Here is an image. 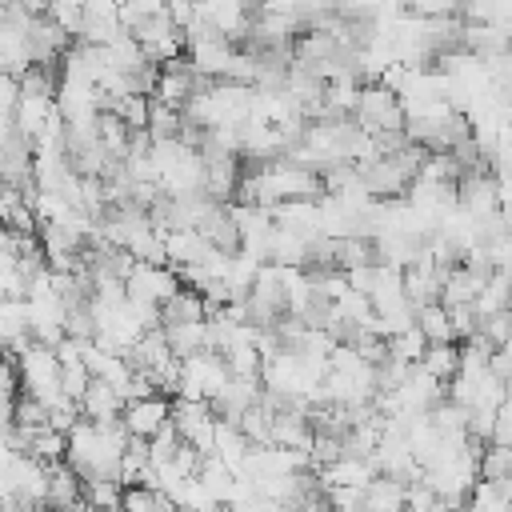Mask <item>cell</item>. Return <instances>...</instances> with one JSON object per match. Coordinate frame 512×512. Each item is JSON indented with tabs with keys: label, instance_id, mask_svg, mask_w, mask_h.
Masks as SVG:
<instances>
[{
	"label": "cell",
	"instance_id": "cell-15",
	"mask_svg": "<svg viewBox=\"0 0 512 512\" xmlns=\"http://www.w3.org/2000/svg\"><path fill=\"white\" fill-rule=\"evenodd\" d=\"M488 444H512V396L496 408V420H492V440Z\"/></svg>",
	"mask_w": 512,
	"mask_h": 512
},
{
	"label": "cell",
	"instance_id": "cell-16",
	"mask_svg": "<svg viewBox=\"0 0 512 512\" xmlns=\"http://www.w3.org/2000/svg\"><path fill=\"white\" fill-rule=\"evenodd\" d=\"M408 12L412 16H448V12H456V4L452 0H408Z\"/></svg>",
	"mask_w": 512,
	"mask_h": 512
},
{
	"label": "cell",
	"instance_id": "cell-8",
	"mask_svg": "<svg viewBox=\"0 0 512 512\" xmlns=\"http://www.w3.org/2000/svg\"><path fill=\"white\" fill-rule=\"evenodd\" d=\"M188 320H204V292H196V288H180L176 296H168L160 304V328L188 324Z\"/></svg>",
	"mask_w": 512,
	"mask_h": 512
},
{
	"label": "cell",
	"instance_id": "cell-1",
	"mask_svg": "<svg viewBox=\"0 0 512 512\" xmlns=\"http://www.w3.org/2000/svg\"><path fill=\"white\" fill-rule=\"evenodd\" d=\"M128 428L124 420H88L80 416L76 428L68 432V464L80 472V480H120V460L128 448ZM124 484V480H120Z\"/></svg>",
	"mask_w": 512,
	"mask_h": 512
},
{
	"label": "cell",
	"instance_id": "cell-10",
	"mask_svg": "<svg viewBox=\"0 0 512 512\" xmlns=\"http://www.w3.org/2000/svg\"><path fill=\"white\" fill-rule=\"evenodd\" d=\"M416 324H420V332L428 336V344H456V328H452V316H448V308L440 304V300H428V304H420L416 308Z\"/></svg>",
	"mask_w": 512,
	"mask_h": 512
},
{
	"label": "cell",
	"instance_id": "cell-11",
	"mask_svg": "<svg viewBox=\"0 0 512 512\" xmlns=\"http://www.w3.org/2000/svg\"><path fill=\"white\" fill-rule=\"evenodd\" d=\"M172 352L184 360V356H196L208 348V320H188V324H168L164 328Z\"/></svg>",
	"mask_w": 512,
	"mask_h": 512
},
{
	"label": "cell",
	"instance_id": "cell-13",
	"mask_svg": "<svg viewBox=\"0 0 512 512\" xmlns=\"http://www.w3.org/2000/svg\"><path fill=\"white\" fill-rule=\"evenodd\" d=\"M120 500H124V484L120 480H84V504L88 508H104V512H120Z\"/></svg>",
	"mask_w": 512,
	"mask_h": 512
},
{
	"label": "cell",
	"instance_id": "cell-9",
	"mask_svg": "<svg viewBox=\"0 0 512 512\" xmlns=\"http://www.w3.org/2000/svg\"><path fill=\"white\" fill-rule=\"evenodd\" d=\"M420 368L448 388L456 380V372H460V344H452V340L448 344H428L424 356H420Z\"/></svg>",
	"mask_w": 512,
	"mask_h": 512
},
{
	"label": "cell",
	"instance_id": "cell-12",
	"mask_svg": "<svg viewBox=\"0 0 512 512\" xmlns=\"http://www.w3.org/2000/svg\"><path fill=\"white\" fill-rule=\"evenodd\" d=\"M168 504H172L168 492L148 488V484H128L124 488V500H120V512H164Z\"/></svg>",
	"mask_w": 512,
	"mask_h": 512
},
{
	"label": "cell",
	"instance_id": "cell-6",
	"mask_svg": "<svg viewBox=\"0 0 512 512\" xmlns=\"http://www.w3.org/2000/svg\"><path fill=\"white\" fill-rule=\"evenodd\" d=\"M124 392L120 388H112L108 380H100V376H92V384L84 388V396H80V412L88 416V420H120V412H124Z\"/></svg>",
	"mask_w": 512,
	"mask_h": 512
},
{
	"label": "cell",
	"instance_id": "cell-17",
	"mask_svg": "<svg viewBox=\"0 0 512 512\" xmlns=\"http://www.w3.org/2000/svg\"><path fill=\"white\" fill-rule=\"evenodd\" d=\"M84 512H104V508H88V504H84Z\"/></svg>",
	"mask_w": 512,
	"mask_h": 512
},
{
	"label": "cell",
	"instance_id": "cell-7",
	"mask_svg": "<svg viewBox=\"0 0 512 512\" xmlns=\"http://www.w3.org/2000/svg\"><path fill=\"white\" fill-rule=\"evenodd\" d=\"M200 232H204V240H208L212 248H220V252H240V224H236V216H232L228 204H216V208L208 212V220L200 224Z\"/></svg>",
	"mask_w": 512,
	"mask_h": 512
},
{
	"label": "cell",
	"instance_id": "cell-2",
	"mask_svg": "<svg viewBox=\"0 0 512 512\" xmlns=\"http://www.w3.org/2000/svg\"><path fill=\"white\" fill-rule=\"evenodd\" d=\"M352 120H356L368 136H384V132H404L408 112H404V100H400L392 88H384L380 80H372V84L360 88V100H356Z\"/></svg>",
	"mask_w": 512,
	"mask_h": 512
},
{
	"label": "cell",
	"instance_id": "cell-4",
	"mask_svg": "<svg viewBox=\"0 0 512 512\" xmlns=\"http://www.w3.org/2000/svg\"><path fill=\"white\" fill-rule=\"evenodd\" d=\"M128 436H140V440H152L168 420H172V400L168 396H140V400H128L124 412H120Z\"/></svg>",
	"mask_w": 512,
	"mask_h": 512
},
{
	"label": "cell",
	"instance_id": "cell-3",
	"mask_svg": "<svg viewBox=\"0 0 512 512\" xmlns=\"http://www.w3.org/2000/svg\"><path fill=\"white\" fill-rule=\"evenodd\" d=\"M124 288H128V300L160 308L168 296H176L184 288V280H180V272L172 264H144V260H136V268L128 272Z\"/></svg>",
	"mask_w": 512,
	"mask_h": 512
},
{
	"label": "cell",
	"instance_id": "cell-5",
	"mask_svg": "<svg viewBox=\"0 0 512 512\" xmlns=\"http://www.w3.org/2000/svg\"><path fill=\"white\" fill-rule=\"evenodd\" d=\"M364 508H368V512H404V508H408V484H404L400 476L376 472V476L364 484Z\"/></svg>",
	"mask_w": 512,
	"mask_h": 512
},
{
	"label": "cell",
	"instance_id": "cell-14",
	"mask_svg": "<svg viewBox=\"0 0 512 512\" xmlns=\"http://www.w3.org/2000/svg\"><path fill=\"white\" fill-rule=\"evenodd\" d=\"M424 348H428V336L420 332V324H412V328H404V332L388 336V356H392V360L416 364V360L424 356Z\"/></svg>",
	"mask_w": 512,
	"mask_h": 512
}]
</instances>
